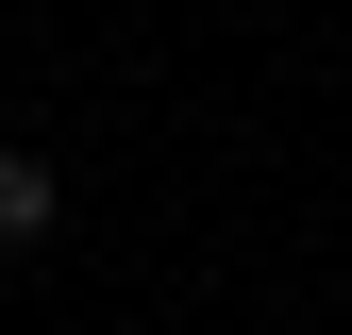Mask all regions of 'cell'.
I'll use <instances>...</instances> for the list:
<instances>
[{
    "mask_svg": "<svg viewBox=\"0 0 352 335\" xmlns=\"http://www.w3.org/2000/svg\"><path fill=\"white\" fill-rule=\"evenodd\" d=\"M67 218V168H34V151H0V251H34Z\"/></svg>",
    "mask_w": 352,
    "mask_h": 335,
    "instance_id": "6da1fadb",
    "label": "cell"
}]
</instances>
